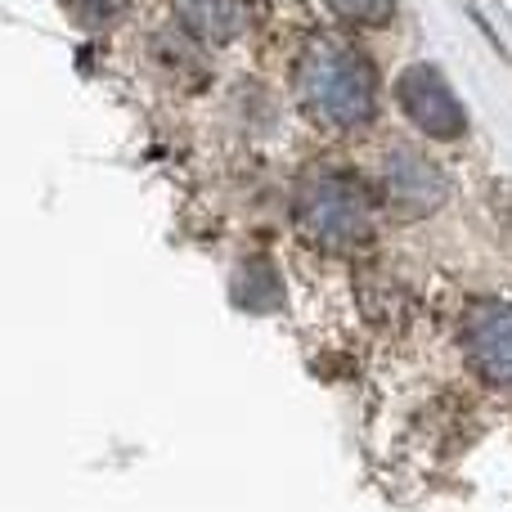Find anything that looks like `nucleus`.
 Instances as JSON below:
<instances>
[{
    "label": "nucleus",
    "instance_id": "nucleus-8",
    "mask_svg": "<svg viewBox=\"0 0 512 512\" xmlns=\"http://www.w3.org/2000/svg\"><path fill=\"white\" fill-rule=\"evenodd\" d=\"M342 23H360V27H382L391 14H396V0H328Z\"/></svg>",
    "mask_w": 512,
    "mask_h": 512
},
{
    "label": "nucleus",
    "instance_id": "nucleus-3",
    "mask_svg": "<svg viewBox=\"0 0 512 512\" xmlns=\"http://www.w3.org/2000/svg\"><path fill=\"white\" fill-rule=\"evenodd\" d=\"M378 194L400 216H432L450 198V180L432 158H423L409 144H391L378 167Z\"/></svg>",
    "mask_w": 512,
    "mask_h": 512
},
{
    "label": "nucleus",
    "instance_id": "nucleus-9",
    "mask_svg": "<svg viewBox=\"0 0 512 512\" xmlns=\"http://www.w3.org/2000/svg\"><path fill=\"white\" fill-rule=\"evenodd\" d=\"M63 5L81 27H108L122 14V0H63Z\"/></svg>",
    "mask_w": 512,
    "mask_h": 512
},
{
    "label": "nucleus",
    "instance_id": "nucleus-1",
    "mask_svg": "<svg viewBox=\"0 0 512 512\" xmlns=\"http://www.w3.org/2000/svg\"><path fill=\"white\" fill-rule=\"evenodd\" d=\"M297 99L319 126L351 131L378 113V72L342 36H315L297 63Z\"/></svg>",
    "mask_w": 512,
    "mask_h": 512
},
{
    "label": "nucleus",
    "instance_id": "nucleus-6",
    "mask_svg": "<svg viewBox=\"0 0 512 512\" xmlns=\"http://www.w3.org/2000/svg\"><path fill=\"white\" fill-rule=\"evenodd\" d=\"M171 9L185 23V32L207 45L234 41L248 23V0H171Z\"/></svg>",
    "mask_w": 512,
    "mask_h": 512
},
{
    "label": "nucleus",
    "instance_id": "nucleus-2",
    "mask_svg": "<svg viewBox=\"0 0 512 512\" xmlns=\"http://www.w3.org/2000/svg\"><path fill=\"white\" fill-rule=\"evenodd\" d=\"M297 225L310 243L328 252L360 248L373 234V194L355 171L319 167L297 185Z\"/></svg>",
    "mask_w": 512,
    "mask_h": 512
},
{
    "label": "nucleus",
    "instance_id": "nucleus-5",
    "mask_svg": "<svg viewBox=\"0 0 512 512\" xmlns=\"http://www.w3.org/2000/svg\"><path fill=\"white\" fill-rule=\"evenodd\" d=\"M463 351L472 369L495 387H512V306L508 301H481L463 319Z\"/></svg>",
    "mask_w": 512,
    "mask_h": 512
},
{
    "label": "nucleus",
    "instance_id": "nucleus-7",
    "mask_svg": "<svg viewBox=\"0 0 512 512\" xmlns=\"http://www.w3.org/2000/svg\"><path fill=\"white\" fill-rule=\"evenodd\" d=\"M234 306L252 310V315H270V310L283 306V283H279V270H274L265 256H252V261L239 265L234 274Z\"/></svg>",
    "mask_w": 512,
    "mask_h": 512
},
{
    "label": "nucleus",
    "instance_id": "nucleus-4",
    "mask_svg": "<svg viewBox=\"0 0 512 512\" xmlns=\"http://www.w3.org/2000/svg\"><path fill=\"white\" fill-rule=\"evenodd\" d=\"M396 95H400L405 117L423 135H432V140H459V135L468 131V113H463L459 95H454L450 81H445L432 63H414V68H405Z\"/></svg>",
    "mask_w": 512,
    "mask_h": 512
}]
</instances>
